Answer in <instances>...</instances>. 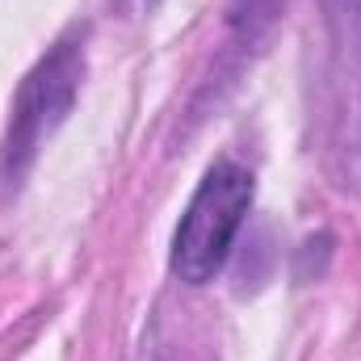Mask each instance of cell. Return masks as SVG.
Wrapping results in <instances>:
<instances>
[{
    "instance_id": "obj_1",
    "label": "cell",
    "mask_w": 361,
    "mask_h": 361,
    "mask_svg": "<svg viewBox=\"0 0 361 361\" xmlns=\"http://www.w3.org/2000/svg\"><path fill=\"white\" fill-rule=\"evenodd\" d=\"M252 206V173L240 164H214L197 193L189 197L180 227L173 235V273L189 286L210 281L214 273L223 269L244 214Z\"/></svg>"
},
{
    "instance_id": "obj_2",
    "label": "cell",
    "mask_w": 361,
    "mask_h": 361,
    "mask_svg": "<svg viewBox=\"0 0 361 361\" xmlns=\"http://www.w3.org/2000/svg\"><path fill=\"white\" fill-rule=\"evenodd\" d=\"M85 76V51L76 38L55 42V51L47 59H38V68L25 76V85L13 101V118H8V139H4V169L8 177H21L34 160V152L42 147V139L68 118L76 92Z\"/></svg>"
},
{
    "instance_id": "obj_3",
    "label": "cell",
    "mask_w": 361,
    "mask_h": 361,
    "mask_svg": "<svg viewBox=\"0 0 361 361\" xmlns=\"http://www.w3.org/2000/svg\"><path fill=\"white\" fill-rule=\"evenodd\" d=\"M281 8H286V0H231V30L244 42H257L261 34L273 30Z\"/></svg>"
}]
</instances>
